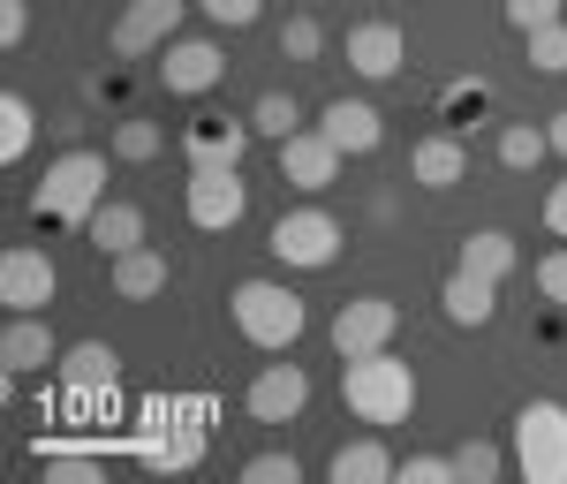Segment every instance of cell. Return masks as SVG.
I'll use <instances>...</instances> for the list:
<instances>
[{
    "instance_id": "6da1fadb",
    "label": "cell",
    "mask_w": 567,
    "mask_h": 484,
    "mask_svg": "<svg viewBox=\"0 0 567 484\" xmlns=\"http://www.w3.org/2000/svg\"><path fill=\"white\" fill-rule=\"evenodd\" d=\"M341 401H349L363 424H409L416 416V371L401 363L393 349H379V356H349L341 363Z\"/></svg>"
},
{
    "instance_id": "7a4b0ae2",
    "label": "cell",
    "mask_w": 567,
    "mask_h": 484,
    "mask_svg": "<svg viewBox=\"0 0 567 484\" xmlns=\"http://www.w3.org/2000/svg\"><path fill=\"white\" fill-rule=\"evenodd\" d=\"M106 205V152H84V144H69L45 182L31 189V213L45 227H91V213Z\"/></svg>"
},
{
    "instance_id": "3957f363",
    "label": "cell",
    "mask_w": 567,
    "mask_h": 484,
    "mask_svg": "<svg viewBox=\"0 0 567 484\" xmlns=\"http://www.w3.org/2000/svg\"><path fill=\"white\" fill-rule=\"evenodd\" d=\"M227 318H235V333H243L250 349H265V356L296 349V341H303V326H310L303 296H296L288 280H243V288L227 296Z\"/></svg>"
},
{
    "instance_id": "277c9868",
    "label": "cell",
    "mask_w": 567,
    "mask_h": 484,
    "mask_svg": "<svg viewBox=\"0 0 567 484\" xmlns=\"http://www.w3.org/2000/svg\"><path fill=\"white\" fill-rule=\"evenodd\" d=\"M515 470L529 484H567V409L560 401H523L515 409Z\"/></svg>"
},
{
    "instance_id": "5b68a950",
    "label": "cell",
    "mask_w": 567,
    "mask_h": 484,
    "mask_svg": "<svg viewBox=\"0 0 567 484\" xmlns=\"http://www.w3.org/2000/svg\"><path fill=\"white\" fill-rule=\"evenodd\" d=\"M265 250L280 265H296V272H326V265L341 258V220L326 213V205H303V213H280L272 235H265Z\"/></svg>"
},
{
    "instance_id": "8992f818",
    "label": "cell",
    "mask_w": 567,
    "mask_h": 484,
    "mask_svg": "<svg viewBox=\"0 0 567 484\" xmlns=\"http://www.w3.org/2000/svg\"><path fill=\"white\" fill-rule=\"evenodd\" d=\"M182 213H189V227H205V235H227V227L250 213V182H243V167H189Z\"/></svg>"
},
{
    "instance_id": "52a82bcc",
    "label": "cell",
    "mask_w": 567,
    "mask_h": 484,
    "mask_svg": "<svg viewBox=\"0 0 567 484\" xmlns=\"http://www.w3.org/2000/svg\"><path fill=\"white\" fill-rule=\"evenodd\" d=\"M393 333H401V303H386V296H355V303L333 310V349H341V363L393 349Z\"/></svg>"
},
{
    "instance_id": "ba28073f",
    "label": "cell",
    "mask_w": 567,
    "mask_h": 484,
    "mask_svg": "<svg viewBox=\"0 0 567 484\" xmlns=\"http://www.w3.org/2000/svg\"><path fill=\"white\" fill-rule=\"evenodd\" d=\"M182 8H189V0H130V8L114 16V31H106V45H114L122 61H144V53H159V45L175 39Z\"/></svg>"
},
{
    "instance_id": "9c48e42d",
    "label": "cell",
    "mask_w": 567,
    "mask_h": 484,
    "mask_svg": "<svg viewBox=\"0 0 567 484\" xmlns=\"http://www.w3.org/2000/svg\"><path fill=\"white\" fill-rule=\"evenodd\" d=\"M219 76H227V61H219L213 39H167L159 45V84L175 91V99H205Z\"/></svg>"
},
{
    "instance_id": "30bf717a",
    "label": "cell",
    "mask_w": 567,
    "mask_h": 484,
    "mask_svg": "<svg viewBox=\"0 0 567 484\" xmlns=\"http://www.w3.org/2000/svg\"><path fill=\"white\" fill-rule=\"evenodd\" d=\"M250 114L235 122V114H205V122H189L182 130V159L189 167H243V152H250Z\"/></svg>"
},
{
    "instance_id": "8fae6325",
    "label": "cell",
    "mask_w": 567,
    "mask_h": 484,
    "mask_svg": "<svg viewBox=\"0 0 567 484\" xmlns=\"http://www.w3.org/2000/svg\"><path fill=\"white\" fill-rule=\"evenodd\" d=\"M53 288H61V272H53L45 250L16 243V250L0 258V303H8V310H45V303H53Z\"/></svg>"
},
{
    "instance_id": "7c38bea8",
    "label": "cell",
    "mask_w": 567,
    "mask_h": 484,
    "mask_svg": "<svg viewBox=\"0 0 567 484\" xmlns=\"http://www.w3.org/2000/svg\"><path fill=\"white\" fill-rule=\"evenodd\" d=\"M341 144L326 130H296L288 144H280V182H296V189H333V175H341Z\"/></svg>"
},
{
    "instance_id": "4fadbf2b",
    "label": "cell",
    "mask_w": 567,
    "mask_h": 484,
    "mask_svg": "<svg viewBox=\"0 0 567 484\" xmlns=\"http://www.w3.org/2000/svg\"><path fill=\"white\" fill-rule=\"evenodd\" d=\"M243 401H250V416H258V424H296V416H303V401H310L303 363H265Z\"/></svg>"
},
{
    "instance_id": "5bb4252c",
    "label": "cell",
    "mask_w": 567,
    "mask_h": 484,
    "mask_svg": "<svg viewBox=\"0 0 567 484\" xmlns=\"http://www.w3.org/2000/svg\"><path fill=\"white\" fill-rule=\"evenodd\" d=\"M45 363H61L53 333H45V310H8V333H0V371L8 379H31Z\"/></svg>"
},
{
    "instance_id": "9a60e30c",
    "label": "cell",
    "mask_w": 567,
    "mask_h": 484,
    "mask_svg": "<svg viewBox=\"0 0 567 484\" xmlns=\"http://www.w3.org/2000/svg\"><path fill=\"white\" fill-rule=\"evenodd\" d=\"M462 175H470V144L454 130H432V136L409 144V182H416V189H454Z\"/></svg>"
},
{
    "instance_id": "2e32d148",
    "label": "cell",
    "mask_w": 567,
    "mask_h": 484,
    "mask_svg": "<svg viewBox=\"0 0 567 484\" xmlns=\"http://www.w3.org/2000/svg\"><path fill=\"white\" fill-rule=\"evenodd\" d=\"M401 61H409L401 23H355V31H349V69H355V76L386 84V76H401Z\"/></svg>"
},
{
    "instance_id": "e0dca14e",
    "label": "cell",
    "mask_w": 567,
    "mask_h": 484,
    "mask_svg": "<svg viewBox=\"0 0 567 484\" xmlns=\"http://www.w3.org/2000/svg\"><path fill=\"white\" fill-rule=\"evenodd\" d=\"M106 280H114L122 303H152V296H167V250L136 243V250H122V258H106Z\"/></svg>"
},
{
    "instance_id": "ac0fdd59",
    "label": "cell",
    "mask_w": 567,
    "mask_h": 484,
    "mask_svg": "<svg viewBox=\"0 0 567 484\" xmlns=\"http://www.w3.org/2000/svg\"><path fill=\"white\" fill-rule=\"evenodd\" d=\"M318 130L333 136L349 159H363V152H379V144H386V122H379V106H363V99H333V106L318 114Z\"/></svg>"
},
{
    "instance_id": "d6986e66",
    "label": "cell",
    "mask_w": 567,
    "mask_h": 484,
    "mask_svg": "<svg viewBox=\"0 0 567 484\" xmlns=\"http://www.w3.org/2000/svg\"><path fill=\"white\" fill-rule=\"evenodd\" d=\"M439 310L454 318V326H492L499 318V280H477V272H446V288H439Z\"/></svg>"
},
{
    "instance_id": "ffe728a7",
    "label": "cell",
    "mask_w": 567,
    "mask_h": 484,
    "mask_svg": "<svg viewBox=\"0 0 567 484\" xmlns=\"http://www.w3.org/2000/svg\"><path fill=\"white\" fill-rule=\"evenodd\" d=\"M61 387H76V394H114V379H122V356L106 349V341H76V349H61Z\"/></svg>"
},
{
    "instance_id": "44dd1931",
    "label": "cell",
    "mask_w": 567,
    "mask_h": 484,
    "mask_svg": "<svg viewBox=\"0 0 567 484\" xmlns=\"http://www.w3.org/2000/svg\"><path fill=\"white\" fill-rule=\"evenodd\" d=\"M326 477L333 484H386V477H401V462L386 454V440H341L326 454Z\"/></svg>"
},
{
    "instance_id": "7402d4cb",
    "label": "cell",
    "mask_w": 567,
    "mask_h": 484,
    "mask_svg": "<svg viewBox=\"0 0 567 484\" xmlns=\"http://www.w3.org/2000/svg\"><path fill=\"white\" fill-rule=\"evenodd\" d=\"M91 250H99V258H122V250H136V243H144V213H136V205H122V197H106V205H99V213H91Z\"/></svg>"
},
{
    "instance_id": "603a6c76",
    "label": "cell",
    "mask_w": 567,
    "mask_h": 484,
    "mask_svg": "<svg viewBox=\"0 0 567 484\" xmlns=\"http://www.w3.org/2000/svg\"><path fill=\"white\" fill-rule=\"evenodd\" d=\"M462 272H477V280H507V272H515V243H507V235H499V227H477V235H470V243H462Z\"/></svg>"
},
{
    "instance_id": "cb8c5ba5",
    "label": "cell",
    "mask_w": 567,
    "mask_h": 484,
    "mask_svg": "<svg viewBox=\"0 0 567 484\" xmlns=\"http://www.w3.org/2000/svg\"><path fill=\"white\" fill-rule=\"evenodd\" d=\"M31 144H39V114H31V99H23V91H8V99H0V159L16 167Z\"/></svg>"
},
{
    "instance_id": "d4e9b609",
    "label": "cell",
    "mask_w": 567,
    "mask_h": 484,
    "mask_svg": "<svg viewBox=\"0 0 567 484\" xmlns=\"http://www.w3.org/2000/svg\"><path fill=\"white\" fill-rule=\"evenodd\" d=\"M545 152H553V136L529 130V122H507V130H499V167H507V175H529Z\"/></svg>"
},
{
    "instance_id": "484cf974",
    "label": "cell",
    "mask_w": 567,
    "mask_h": 484,
    "mask_svg": "<svg viewBox=\"0 0 567 484\" xmlns=\"http://www.w3.org/2000/svg\"><path fill=\"white\" fill-rule=\"evenodd\" d=\"M250 130H258V136H272V144H288V136L303 130V106H296L288 91H265L258 106H250Z\"/></svg>"
},
{
    "instance_id": "4316f807",
    "label": "cell",
    "mask_w": 567,
    "mask_h": 484,
    "mask_svg": "<svg viewBox=\"0 0 567 484\" xmlns=\"http://www.w3.org/2000/svg\"><path fill=\"white\" fill-rule=\"evenodd\" d=\"M454 470H462V484H499L507 477V454L492 440H462L454 446Z\"/></svg>"
},
{
    "instance_id": "83f0119b",
    "label": "cell",
    "mask_w": 567,
    "mask_h": 484,
    "mask_svg": "<svg viewBox=\"0 0 567 484\" xmlns=\"http://www.w3.org/2000/svg\"><path fill=\"white\" fill-rule=\"evenodd\" d=\"M318 53H326V23H318V16H288V23H280V61H318Z\"/></svg>"
},
{
    "instance_id": "f1b7e54d",
    "label": "cell",
    "mask_w": 567,
    "mask_h": 484,
    "mask_svg": "<svg viewBox=\"0 0 567 484\" xmlns=\"http://www.w3.org/2000/svg\"><path fill=\"white\" fill-rule=\"evenodd\" d=\"M159 144H167V130H159V122H114V159H130V167L159 159Z\"/></svg>"
},
{
    "instance_id": "f546056e",
    "label": "cell",
    "mask_w": 567,
    "mask_h": 484,
    "mask_svg": "<svg viewBox=\"0 0 567 484\" xmlns=\"http://www.w3.org/2000/svg\"><path fill=\"white\" fill-rule=\"evenodd\" d=\"M529 69H545V76H567V23H545V31H529Z\"/></svg>"
},
{
    "instance_id": "4dcf8cb0",
    "label": "cell",
    "mask_w": 567,
    "mask_h": 484,
    "mask_svg": "<svg viewBox=\"0 0 567 484\" xmlns=\"http://www.w3.org/2000/svg\"><path fill=\"white\" fill-rule=\"evenodd\" d=\"M296 477H303L296 454H250V462H243V484H296Z\"/></svg>"
},
{
    "instance_id": "1f68e13d",
    "label": "cell",
    "mask_w": 567,
    "mask_h": 484,
    "mask_svg": "<svg viewBox=\"0 0 567 484\" xmlns=\"http://www.w3.org/2000/svg\"><path fill=\"white\" fill-rule=\"evenodd\" d=\"M401 477L409 484H462V470H454V454H409Z\"/></svg>"
},
{
    "instance_id": "d6a6232c",
    "label": "cell",
    "mask_w": 567,
    "mask_h": 484,
    "mask_svg": "<svg viewBox=\"0 0 567 484\" xmlns=\"http://www.w3.org/2000/svg\"><path fill=\"white\" fill-rule=\"evenodd\" d=\"M197 8L213 16L219 31H250V23H258V16H265V0H197Z\"/></svg>"
},
{
    "instance_id": "836d02e7",
    "label": "cell",
    "mask_w": 567,
    "mask_h": 484,
    "mask_svg": "<svg viewBox=\"0 0 567 484\" xmlns=\"http://www.w3.org/2000/svg\"><path fill=\"white\" fill-rule=\"evenodd\" d=\"M507 23H515V31H545V23H560V0H507Z\"/></svg>"
},
{
    "instance_id": "e575fe53",
    "label": "cell",
    "mask_w": 567,
    "mask_h": 484,
    "mask_svg": "<svg viewBox=\"0 0 567 484\" xmlns=\"http://www.w3.org/2000/svg\"><path fill=\"white\" fill-rule=\"evenodd\" d=\"M537 296L567 310V250H545V258H537Z\"/></svg>"
},
{
    "instance_id": "d590c367",
    "label": "cell",
    "mask_w": 567,
    "mask_h": 484,
    "mask_svg": "<svg viewBox=\"0 0 567 484\" xmlns=\"http://www.w3.org/2000/svg\"><path fill=\"white\" fill-rule=\"evenodd\" d=\"M23 39H31V0H0V45L16 53Z\"/></svg>"
},
{
    "instance_id": "8d00e7d4",
    "label": "cell",
    "mask_w": 567,
    "mask_h": 484,
    "mask_svg": "<svg viewBox=\"0 0 567 484\" xmlns=\"http://www.w3.org/2000/svg\"><path fill=\"white\" fill-rule=\"evenodd\" d=\"M477 106H484V84H477V76H470V84H454V91H446V114H477Z\"/></svg>"
},
{
    "instance_id": "74e56055",
    "label": "cell",
    "mask_w": 567,
    "mask_h": 484,
    "mask_svg": "<svg viewBox=\"0 0 567 484\" xmlns=\"http://www.w3.org/2000/svg\"><path fill=\"white\" fill-rule=\"evenodd\" d=\"M545 227L567 235V182H553V197H545Z\"/></svg>"
},
{
    "instance_id": "f35d334b",
    "label": "cell",
    "mask_w": 567,
    "mask_h": 484,
    "mask_svg": "<svg viewBox=\"0 0 567 484\" xmlns=\"http://www.w3.org/2000/svg\"><path fill=\"white\" fill-rule=\"evenodd\" d=\"M545 136H553V152L567 159V114H553V122H545Z\"/></svg>"
}]
</instances>
